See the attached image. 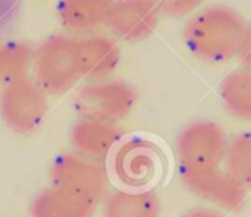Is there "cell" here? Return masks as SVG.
I'll return each instance as SVG.
<instances>
[{"label":"cell","mask_w":251,"mask_h":217,"mask_svg":"<svg viewBox=\"0 0 251 217\" xmlns=\"http://www.w3.org/2000/svg\"><path fill=\"white\" fill-rule=\"evenodd\" d=\"M159 19L160 12L151 0H115L107 26L119 40L138 43L156 31Z\"/></svg>","instance_id":"obj_9"},{"label":"cell","mask_w":251,"mask_h":217,"mask_svg":"<svg viewBox=\"0 0 251 217\" xmlns=\"http://www.w3.org/2000/svg\"><path fill=\"white\" fill-rule=\"evenodd\" d=\"M138 101L137 90L124 79L85 81L74 96L72 106L81 119L118 123L128 118Z\"/></svg>","instance_id":"obj_3"},{"label":"cell","mask_w":251,"mask_h":217,"mask_svg":"<svg viewBox=\"0 0 251 217\" xmlns=\"http://www.w3.org/2000/svg\"><path fill=\"white\" fill-rule=\"evenodd\" d=\"M182 184L197 197L234 212L244 206L247 190L235 182L225 169L219 168H190L179 165Z\"/></svg>","instance_id":"obj_7"},{"label":"cell","mask_w":251,"mask_h":217,"mask_svg":"<svg viewBox=\"0 0 251 217\" xmlns=\"http://www.w3.org/2000/svg\"><path fill=\"white\" fill-rule=\"evenodd\" d=\"M51 185L100 204L109 194L110 176L103 165L75 151L57 156L50 166Z\"/></svg>","instance_id":"obj_5"},{"label":"cell","mask_w":251,"mask_h":217,"mask_svg":"<svg viewBox=\"0 0 251 217\" xmlns=\"http://www.w3.org/2000/svg\"><path fill=\"white\" fill-rule=\"evenodd\" d=\"M32 79L46 94L62 96L71 91L81 79L78 37L56 34L46 38L35 50Z\"/></svg>","instance_id":"obj_2"},{"label":"cell","mask_w":251,"mask_h":217,"mask_svg":"<svg viewBox=\"0 0 251 217\" xmlns=\"http://www.w3.org/2000/svg\"><path fill=\"white\" fill-rule=\"evenodd\" d=\"M49 112L46 91L31 78L6 82L0 88V119L15 134H32Z\"/></svg>","instance_id":"obj_4"},{"label":"cell","mask_w":251,"mask_h":217,"mask_svg":"<svg viewBox=\"0 0 251 217\" xmlns=\"http://www.w3.org/2000/svg\"><path fill=\"white\" fill-rule=\"evenodd\" d=\"M240 63L243 65L244 69L251 71V22L246 25L243 38H241V44L237 53Z\"/></svg>","instance_id":"obj_19"},{"label":"cell","mask_w":251,"mask_h":217,"mask_svg":"<svg viewBox=\"0 0 251 217\" xmlns=\"http://www.w3.org/2000/svg\"><path fill=\"white\" fill-rule=\"evenodd\" d=\"M184 217H225L222 213L216 212V210H212V209H193L190 210Z\"/></svg>","instance_id":"obj_20"},{"label":"cell","mask_w":251,"mask_h":217,"mask_svg":"<svg viewBox=\"0 0 251 217\" xmlns=\"http://www.w3.org/2000/svg\"><path fill=\"white\" fill-rule=\"evenodd\" d=\"M115 0H59L56 13L60 25L81 37L96 34L107 26L109 13Z\"/></svg>","instance_id":"obj_12"},{"label":"cell","mask_w":251,"mask_h":217,"mask_svg":"<svg viewBox=\"0 0 251 217\" xmlns=\"http://www.w3.org/2000/svg\"><path fill=\"white\" fill-rule=\"evenodd\" d=\"M101 217H159L160 201L153 191L116 190L101 201Z\"/></svg>","instance_id":"obj_14"},{"label":"cell","mask_w":251,"mask_h":217,"mask_svg":"<svg viewBox=\"0 0 251 217\" xmlns=\"http://www.w3.org/2000/svg\"><path fill=\"white\" fill-rule=\"evenodd\" d=\"M219 93L222 104L231 116L251 122V71L243 68L226 75Z\"/></svg>","instance_id":"obj_15"},{"label":"cell","mask_w":251,"mask_h":217,"mask_svg":"<svg viewBox=\"0 0 251 217\" xmlns=\"http://www.w3.org/2000/svg\"><path fill=\"white\" fill-rule=\"evenodd\" d=\"M157 165V148L141 138L128 140L113 151L112 170L119 182L128 188L146 187L154 178Z\"/></svg>","instance_id":"obj_8"},{"label":"cell","mask_w":251,"mask_h":217,"mask_svg":"<svg viewBox=\"0 0 251 217\" xmlns=\"http://www.w3.org/2000/svg\"><path fill=\"white\" fill-rule=\"evenodd\" d=\"M122 129L118 123L93 119H78L69 132L72 151L103 162L122 141Z\"/></svg>","instance_id":"obj_10"},{"label":"cell","mask_w":251,"mask_h":217,"mask_svg":"<svg viewBox=\"0 0 251 217\" xmlns=\"http://www.w3.org/2000/svg\"><path fill=\"white\" fill-rule=\"evenodd\" d=\"M34 47L25 41H6L0 44V84L26 78L32 69Z\"/></svg>","instance_id":"obj_16"},{"label":"cell","mask_w":251,"mask_h":217,"mask_svg":"<svg viewBox=\"0 0 251 217\" xmlns=\"http://www.w3.org/2000/svg\"><path fill=\"white\" fill-rule=\"evenodd\" d=\"M244 18L229 6H209L184 25L182 38L199 60L222 63L237 56L246 29Z\"/></svg>","instance_id":"obj_1"},{"label":"cell","mask_w":251,"mask_h":217,"mask_svg":"<svg viewBox=\"0 0 251 217\" xmlns=\"http://www.w3.org/2000/svg\"><path fill=\"white\" fill-rule=\"evenodd\" d=\"M78 56L81 75L85 81L107 79L121 63L118 43L112 37L97 32L78 37Z\"/></svg>","instance_id":"obj_11"},{"label":"cell","mask_w":251,"mask_h":217,"mask_svg":"<svg viewBox=\"0 0 251 217\" xmlns=\"http://www.w3.org/2000/svg\"><path fill=\"white\" fill-rule=\"evenodd\" d=\"M99 204L50 185L40 191L29 206L31 217H93Z\"/></svg>","instance_id":"obj_13"},{"label":"cell","mask_w":251,"mask_h":217,"mask_svg":"<svg viewBox=\"0 0 251 217\" xmlns=\"http://www.w3.org/2000/svg\"><path fill=\"white\" fill-rule=\"evenodd\" d=\"M228 138L221 125L212 121H196L178 135L179 165L190 168H219L224 163Z\"/></svg>","instance_id":"obj_6"},{"label":"cell","mask_w":251,"mask_h":217,"mask_svg":"<svg viewBox=\"0 0 251 217\" xmlns=\"http://www.w3.org/2000/svg\"><path fill=\"white\" fill-rule=\"evenodd\" d=\"M224 166L243 188H251V132H241L228 140Z\"/></svg>","instance_id":"obj_17"},{"label":"cell","mask_w":251,"mask_h":217,"mask_svg":"<svg viewBox=\"0 0 251 217\" xmlns=\"http://www.w3.org/2000/svg\"><path fill=\"white\" fill-rule=\"evenodd\" d=\"M160 15L181 19L199 9L204 0H151Z\"/></svg>","instance_id":"obj_18"}]
</instances>
